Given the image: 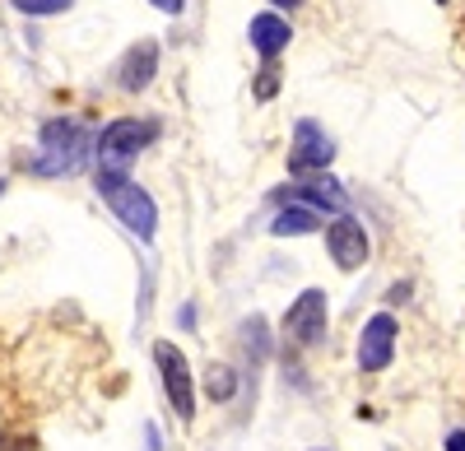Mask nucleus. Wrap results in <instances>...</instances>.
<instances>
[{
    "instance_id": "f257e3e1",
    "label": "nucleus",
    "mask_w": 465,
    "mask_h": 451,
    "mask_svg": "<svg viewBox=\"0 0 465 451\" xmlns=\"http://www.w3.org/2000/svg\"><path fill=\"white\" fill-rule=\"evenodd\" d=\"M98 196L112 205V214L126 223V229L135 233V238H153V229H159V210H153V201L140 191V186L126 177V172H107V168H98Z\"/></svg>"
},
{
    "instance_id": "f03ea898",
    "label": "nucleus",
    "mask_w": 465,
    "mask_h": 451,
    "mask_svg": "<svg viewBox=\"0 0 465 451\" xmlns=\"http://www.w3.org/2000/svg\"><path fill=\"white\" fill-rule=\"evenodd\" d=\"M84 159H89V131L80 122H47L43 126V154L33 159V172L65 177V172H80Z\"/></svg>"
},
{
    "instance_id": "7ed1b4c3",
    "label": "nucleus",
    "mask_w": 465,
    "mask_h": 451,
    "mask_svg": "<svg viewBox=\"0 0 465 451\" xmlns=\"http://www.w3.org/2000/svg\"><path fill=\"white\" fill-rule=\"evenodd\" d=\"M153 135H159V126H153V122H135V117L112 122V126L103 131V140H98V159H103V168H107V172H126L131 159L140 154V149H144Z\"/></svg>"
},
{
    "instance_id": "20e7f679",
    "label": "nucleus",
    "mask_w": 465,
    "mask_h": 451,
    "mask_svg": "<svg viewBox=\"0 0 465 451\" xmlns=\"http://www.w3.org/2000/svg\"><path fill=\"white\" fill-rule=\"evenodd\" d=\"M153 363H159L163 372V391L177 409V419L191 424V415H196V391H191V372H186V358L177 345H153Z\"/></svg>"
},
{
    "instance_id": "39448f33",
    "label": "nucleus",
    "mask_w": 465,
    "mask_h": 451,
    "mask_svg": "<svg viewBox=\"0 0 465 451\" xmlns=\"http://www.w3.org/2000/svg\"><path fill=\"white\" fill-rule=\"evenodd\" d=\"M335 159V144L317 122H298L293 126V149H289V172L307 177V172H322Z\"/></svg>"
},
{
    "instance_id": "423d86ee",
    "label": "nucleus",
    "mask_w": 465,
    "mask_h": 451,
    "mask_svg": "<svg viewBox=\"0 0 465 451\" xmlns=\"http://www.w3.org/2000/svg\"><path fill=\"white\" fill-rule=\"evenodd\" d=\"M284 335L293 345H317L322 335H326V293L322 289H307L298 303L284 312Z\"/></svg>"
},
{
    "instance_id": "0eeeda50",
    "label": "nucleus",
    "mask_w": 465,
    "mask_h": 451,
    "mask_svg": "<svg viewBox=\"0 0 465 451\" xmlns=\"http://www.w3.org/2000/svg\"><path fill=\"white\" fill-rule=\"evenodd\" d=\"M396 354V317L377 312L368 326H363V340H359V368L363 372H381Z\"/></svg>"
},
{
    "instance_id": "6e6552de",
    "label": "nucleus",
    "mask_w": 465,
    "mask_h": 451,
    "mask_svg": "<svg viewBox=\"0 0 465 451\" xmlns=\"http://www.w3.org/2000/svg\"><path fill=\"white\" fill-rule=\"evenodd\" d=\"M326 247H331L340 270H359L363 260H368V233H363V223H354L349 214L335 219L331 229H326Z\"/></svg>"
},
{
    "instance_id": "1a4fd4ad",
    "label": "nucleus",
    "mask_w": 465,
    "mask_h": 451,
    "mask_svg": "<svg viewBox=\"0 0 465 451\" xmlns=\"http://www.w3.org/2000/svg\"><path fill=\"white\" fill-rule=\"evenodd\" d=\"M280 201H302V205H312V210H335V214L349 210V196L340 191V181H331V177L298 181V186H289V191H280Z\"/></svg>"
},
{
    "instance_id": "9d476101",
    "label": "nucleus",
    "mask_w": 465,
    "mask_h": 451,
    "mask_svg": "<svg viewBox=\"0 0 465 451\" xmlns=\"http://www.w3.org/2000/svg\"><path fill=\"white\" fill-rule=\"evenodd\" d=\"M153 70H159V47H153V43H135L126 52L122 70H116V84H122L126 93H140L153 80Z\"/></svg>"
},
{
    "instance_id": "9b49d317",
    "label": "nucleus",
    "mask_w": 465,
    "mask_h": 451,
    "mask_svg": "<svg viewBox=\"0 0 465 451\" xmlns=\"http://www.w3.org/2000/svg\"><path fill=\"white\" fill-rule=\"evenodd\" d=\"M289 24L280 19V15H256L252 19V47L261 52V56H280L284 47H289Z\"/></svg>"
},
{
    "instance_id": "f8f14e48",
    "label": "nucleus",
    "mask_w": 465,
    "mask_h": 451,
    "mask_svg": "<svg viewBox=\"0 0 465 451\" xmlns=\"http://www.w3.org/2000/svg\"><path fill=\"white\" fill-rule=\"evenodd\" d=\"M317 223H322V214L312 205L289 201V210H280L275 223H270V233H275V238H302V233H317Z\"/></svg>"
},
{
    "instance_id": "ddd939ff",
    "label": "nucleus",
    "mask_w": 465,
    "mask_h": 451,
    "mask_svg": "<svg viewBox=\"0 0 465 451\" xmlns=\"http://www.w3.org/2000/svg\"><path fill=\"white\" fill-rule=\"evenodd\" d=\"M205 391H210L214 400H228L232 391H238V382H232V372H228V368H210V377H205Z\"/></svg>"
},
{
    "instance_id": "4468645a",
    "label": "nucleus",
    "mask_w": 465,
    "mask_h": 451,
    "mask_svg": "<svg viewBox=\"0 0 465 451\" xmlns=\"http://www.w3.org/2000/svg\"><path fill=\"white\" fill-rule=\"evenodd\" d=\"M24 15H65L70 0H15Z\"/></svg>"
},
{
    "instance_id": "2eb2a0df",
    "label": "nucleus",
    "mask_w": 465,
    "mask_h": 451,
    "mask_svg": "<svg viewBox=\"0 0 465 451\" xmlns=\"http://www.w3.org/2000/svg\"><path fill=\"white\" fill-rule=\"evenodd\" d=\"M275 89H280V70H275V65H265V70H261V80H256V93H261V98H275Z\"/></svg>"
},
{
    "instance_id": "dca6fc26",
    "label": "nucleus",
    "mask_w": 465,
    "mask_h": 451,
    "mask_svg": "<svg viewBox=\"0 0 465 451\" xmlns=\"http://www.w3.org/2000/svg\"><path fill=\"white\" fill-rule=\"evenodd\" d=\"M153 5H159V10H163V15H177V10H182V5H186V0H153Z\"/></svg>"
},
{
    "instance_id": "f3484780",
    "label": "nucleus",
    "mask_w": 465,
    "mask_h": 451,
    "mask_svg": "<svg viewBox=\"0 0 465 451\" xmlns=\"http://www.w3.org/2000/svg\"><path fill=\"white\" fill-rule=\"evenodd\" d=\"M447 451H465V433H451L447 437Z\"/></svg>"
},
{
    "instance_id": "a211bd4d",
    "label": "nucleus",
    "mask_w": 465,
    "mask_h": 451,
    "mask_svg": "<svg viewBox=\"0 0 465 451\" xmlns=\"http://www.w3.org/2000/svg\"><path fill=\"white\" fill-rule=\"evenodd\" d=\"M270 5H280V10H289V5H302V0H270Z\"/></svg>"
}]
</instances>
